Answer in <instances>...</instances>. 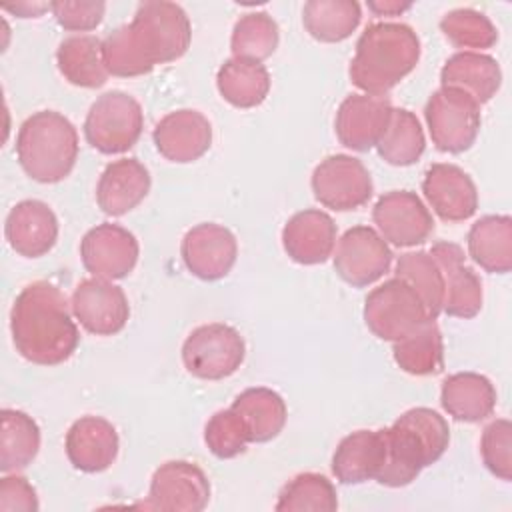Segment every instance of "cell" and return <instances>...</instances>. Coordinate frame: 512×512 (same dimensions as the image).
I'll list each match as a JSON object with an SVG mask.
<instances>
[{
	"instance_id": "34",
	"label": "cell",
	"mask_w": 512,
	"mask_h": 512,
	"mask_svg": "<svg viewBox=\"0 0 512 512\" xmlns=\"http://www.w3.org/2000/svg\"><path fill=\"white\" fill-rule=\"evenodd\" d=\"M362 12L356 0H310L304 4L306 32L320 42H342L360 24Z\"/></svg>"
},
{
	"instance_id": "37",
	"label": "cell",
	"mask_w": 512,
	"mask_h": 512,
	"mask_svg": "<svg viewBox=\"0 0 512 512\" xmlns=\"http://www.w3.org/2000/svg\"><path fill=\"white\" fill-rule=\"evenodd\" d=\"M280 42L276 20L266 12H248L238 18L230 38L234 58L262 62L274 54Z\"/></svg>"
},
{
	"instance_id": "20",
	"label": "cell",
	"mask_w": 512,
	"mask_h": 512,
	"mask_svg": "<svg viewBox=\"0 0 512 512\" xmlns=\"http://www.w3.org/2000/svg\"><path fill=\"white\" fill-rule=\"evenodd\" d=\"M422 192L444 222H462L474 216L478 192L472 178L456 164H432L422 180Z\"/></svg>"
},
{
	"instance_id": "21",
	"label": "cell",
	"mask_w": 512,
	"mask_h": 512,
	"mask_svg": "<svg viewBox=\"0 0 512 512\" xmlns=\"http://www.w3.org/2000/svg\"><path fill=\"white\" fill-rule=\"evenodd\" d=\"M4 234L10 248L24 258H40L58 238V218L42 200H22L6 216Z\"/></svg>"
},
{
	"instance_id": "23",
	"label": "cell",
	"mask_w": 512,
	"mask_h": 512,
	"mask_svg": "<svg viewBox=\"0 0 512 512\" xmlns=\"http://www.w3.org/2000/svg\"><path fill=\"white\" fill-rule=\"evenodd\" d=\"M282 246L298 264H322L334 252L336 224L330 214L316 208L296 212L282 228Z\"/></svg>"
},
{
	"instance_id": "6",
	"label": "cell",
	"mask_w": 512,
	"mask_h": 512,
	"mask_svg": "<svg viewBox=\"0 0 512 512\" xmlns=\"http://www.w3.org/2000/svg\"><path fill=\"white\" fill-rule=\"evenodd\" d=\"M144 128V112L136 98L112 90L102 94L88 110L84 136L102 154H122L130 150Z\"/></svg>"
},
{
	"instance_id": "22",
	"label": "cell",
	"mask_w": 512,
	"mask_h": 512,
	"mask_svg": "<svg viewBox=\"0 0 512 512\" xmlns=\"http://www.w3.org/2000/svg\"><path fill=\"white\" fill-rule=\"evenodd\" d=\"M66 456L80 472H102L118 456V432L106 418L82 416L66 432Z\"/></svg>"
},
{
	"instance_id": "39",
	"label": "cell",
	"mask_w": 512,
	"mask_h": 512,
	"mask_svg": "<svg viewBox=\"0 0 512 512\" xmlns=\"http://www.w3.org/2000/svg\"><path fill=\"white\" fill-rule=\"evenodd\" d=\"M442 34L456 48H492L498 40L496 26L490 18L472 8H456L442 16L440 20Z\"/></svg>"
},
{
	"instance_id": "42",
	"label": "cell",
	"mask_w": 512,
	"mask_h": 512,
	"mask_svg": "<svg viewBox=\"0 0 512 512\" xmlns=\"http://www.w3.org/2000/svg\"><path fill=\"white\" fill-rule=\"evenodd\" d=\"M50 10L56 18V22L64 28V30H72V32H88L94 30L106 12V4L104 2H70V0H56L50 2Z\"/></svg>"
},
{
	"instance_id": "13",
	"label": "cell",
	"mask_w": 512,
	"mask_h": 512,
	"mask_svg": "<svg viewBox=\"0 0 512 512\" xmlns=\"http://www.w3.org/2000/svg\"><path fill=\"white\" fill-rule=\"evenodd\" d=\"M372 220L380 230V236L400 248L424 244L434 232V220L430 210L410 190H392L382 194L374 208Z\"/></svg>"
},
{
	"instance_id": "10",
	"label": "cell",
	"mask_w": 512,
	"mask_h": 512,
	"mask_svg": "<svg viewBox=\"0 0 512 512\" xmlns=\"http://www.w3.org/2000/svg\"><path fill=\"white\" fill-rule=\"evenodd\" d=\"M314 198L332 210L348 212L364 206L372 192V176L362 160L348 154L326 156L312 172Z\"/></svg>"
},
{
	"instance_id": "44",
	"label": "cell",
	"mask_w": 512,
	"mask_h": 512,
	"mask_svg": "<svg viewBox=\"0 0 512 512\" xmlns=\"http://www.w3.org/2000/svg\"><path fill=\"white\" fill-rule=\"evenodd\" d=\"M412 4L410 2H396V0H386V2H368V8L378 14V16H396L404 10H408Z\"/></svg>"
},
{
	"instance_id": "4",
	"label": "cell",
	"mask_w": 512,
	"mask_h": 512,
	"mask_svg": "<svg viewBox=\"0 0 512 512\" xmlns=\"http://www.w3.org/2000/svg\"><path fill=\"white\" fill-rule=\"evenodd\" d=\"M420 60V38L402 22H374L364 28L350 62V80L364 94L386 96Z\"/></svg>"
},
{
	"instance_id": "41",
	"label": "cell",
	"mask_w": 512,
	"mask_h": 512,
	"mask_svg": "<svg viewBox=\"0 0 512 512\" xmlns=\"http://www.w3.org/2000/svg\"><path fill=\"white\" fill-rule=\"evenodd\" d=\"M484 466L500 480H512V424L506 418L490 422L480 438Z\"/></svg>"
},
{
	"instance_id": "19",
	"label": "cell",
	"mask_w": 512,
	"mask_h": 512,
	"mask_svg": "<svg viewBox=\"0 0 512 512\" xmlns=\"http://www.w3.org/2000/svg\"><path fill=\"white\" fill-rule=\"evenodd\" d=\"M152 140L166 160L188 164L208 152L212 144V126L202 112L180 108L160 118L154 126Z\"/></svg>"
},
{
	"instance_id": "31",
	"label": "cell",
	"mask_w": 512,
	"mask_h": 512,
	"mask_svg": "<svg viewBox=\"0 0 512 512\" xmlns=\"http://www.w3.org/2000/svg\"><path fill=\"white\" fill-rule=\"evenodd\" d=\"M220 96L236 108H254L262 104L270 90V74L262 62L230 58L216 74Z\"/></svg>"
},
{
	"instance_id": "11",
	"label": "cell",
	"mask_w": 512,
	"mask_h": 512,
	"mask_svg": "<svg viewBox=\"0 0 512 512\" xmlns=\"http://www.w3.org/2000/svg\"><path fill=\"white\" fill-rule=\"evenodd\" d=\"M210 502V480L200 466L188 460H168L150 480L144 508L166 512H200Z\"/></svg>"
},
{
	"instance_id": "8",
	"label": "cell",
	"mask_w": 512,
	"mask_h": 512,
	"mask_svg": "<svg viewBox=\"0 0 512 512\" xmlns=\"http://www.w3.org/2000/svg\"><path fill=\"white\" fill-rule=\"evenodd\" d=\"M426 320L432 318L418 294L396 276L376 286L364 300V322L380 340L396 342Z\"/></svg>"
},
{
	"instance_id": "29",
	"label": "cell",
	"mask_w": 512,
	"mask_h": 512,
	"mask_svg": "<svg viewBox=\"0 0 512 512\" xmlns=\"http://www.w3.org/2000/svg\"><path fill=\"white\" fill-rule=\"evenodd\" d=\"M56 64L60 74L80 88H100L108 80L102 40L90 34L64 38L56 50Z\"/></svg>"
},
{
	"instance_id": "27",
	"label": "cell",
	"mask_w": 512,
	"mask_h": 512,
	"mask_svg": "<svg viewBox=\"0 0 512 512\" xmlns=\"http://www.w3.org/2000/svg\"><path fill=\"white\" fill-rule=\"evenodd\" d=\"M440 404L458 422H480L496 408V388L482 374L456 372L444 378Z\"/></svg>"
},
{
	"instance_id": "28",
	"label": "cell",
	"mask_w": 512,
	"mask_h": 512,
	"mask_svg": "<svg viewBox=\"0 0 512 512\" xmlns=\"http://www.w3.org/2000/svg\"><path fill=\"white\" fill-rule=\"evenodd\" d=\"M470 258L490 274L512 270V218L490 214L476 220L468 232Z\"/></svg>"
},
{
	"instance_id": "43",
	"label": "cell",
	"mask_w": 512,
	"mask_h": 512,
	"mask_svg": "<svg viewBox=\"0 0 512 512\" xmlns=\"http://www.w3.org/2000/svg\"><path fill=\"white\" fill-rule=\"evenodd\" d=\"M38 496L32 484L18 474L4 476L0 480V510L2 512H36Z\"/></svg>"
},
{
	"instance_id": "30",
	"label": "cell",
	"mask_w": 512,
	"mask_h": 512,
	"mask_svg": "<svg viewBox=\"0 0 512 512\" xmlns=\"http://www.w3.org/2000/svg\"><path fill=\"white\" fill-rule=\"evenodd\" d=\"M236 410L250 434V442H270L276 438L288 418V408L284 398L264 386L258 388H246L236 396V400L230 406Z\"/></svg>"
},
{
	"instance_id": "36",
	"label": "cell",
	"mask_w": 512,
	"mask_h": 512,
	"mask_svg": "<svg viewBox=\"0 0 512 512\" xmlns=\"http://www.w3.org/2000/svg\"><path fill=\"white\" fill-rule=\"evenodd\" d=\"M396 278L404 280L422 300L428 316L436 320L442 312V300H444V282L442 272L426 250L406 252L396 262Z\"/></svg>"
},
{
	"instance_id": "25",
	"label": "cell",
	"mask_w": 512,
	"mask_h": 512,
	"mask_svg": "<svg viewBox=\"0 0 512 512\" xmlns=\"http://www.w3.org/2000/svg\"><path fill=\"white\" fill-rule=\"evenodd\" d=\"M440 82L444 88L462 90L478 106H482L500 90L502 70L496 58L464 50L452 54L444 62L440 70Z\"/></svg>"
},
{
	"instance_id": "12",
	"label": "cell",
	"mask_w": 512,
	"mask_h": 512,
	"mask_svg": "<svg viewBox=\"0 0 512 512\" xmlns=\"http://www.w3.org/2000/svg\"><path fill=\"white\" fill-rule=\"evenodd\" d=\"M392 256L388 242L374 228L354 226L336 244L334 270L344 282L364 288L390 270Z\"/></svg>"
},
{
	"instance_id": "2",
	"label": "cell",
	"mask_w": 512,
	"mask_h": 512,
	"mask_svg": "<svg viewBox=\"0 0 512 512\" xmlns=\"http://www.w3.org/2000/svg\"><path fill=\"white\" fill-rule=\"evenodd\" d=\"M70 308L60 288L46 280L22 288L10 312V332L16 352L38 366L66 362L80 342Z\"/></svg>"
},
{
	"instance_id": "26",
	"label": "cell",
	"mask_w": 512,
	"mask_h": 512,
	"mask_svg": "<svg viewBox=\"0 0 512 512\" xmlns=\"http://www.w3.org/2000/svg\"><path fill=\"white\" fill-rule=\"evenodd\" d=\"M384 464L382 430H356L344 436L332 456V474L342 484L376 480Z\"/></svg>"
},
{
	"instance_id": "35",
	"label": "cell",
	"mask_w": 512,
	"mask_h": 512,
	"mask_svg": "<svg viewBox=\"0 0 512 512\" xmlns=\"http://www.w3.org/2000/svg\"><path fill=\"white\" fill-rule=\"evenodd\" d=\"M426 148L424 130L414 112L394 108L390 122L376 144L378 156L392 166H410L420 160Z\"/></svg>"
},
{
	"instance_id": "3",
	"label": "cell",
	"mask_w": 512,
	"mask_h": 512,
	"mask_svg": "<svg viewBox=\"0 0 512 512\" xmlns=\"http://www.w3.org/2000/svg\"><path fill=\"white\" fill-rule=\"evenodd\" d=\"M384 464L376 482L390 488L408 486L418 474L434 464L448 448L450 428L436 410L418 406L406 410L392 426L382 430Z\"/></svg>"
},
{
	"instance_id": "17",
	"label": "cell",
	"mask_w": 512,
	"mask_h": 512,
	"mask_svg": "<svg viewBox=\"0 0 512 512\" xmlns=\"http://www.w3.org/2000/svg\"><path fill=\"white\" fill-rule=\"evenodd\" d=\"M392 110L394 108L388 96H346L338 106L334 120V130L340 144L356 152H368L382 138Z\"/></svg>"
},
{
	"instance_id": "16",
	"label": "cell",
	"mask_w": 512,
	"mask_h": 512,
	"mask_svg": "<svg viewBox=\"0 0 512 512\" xmlns=\"http://www.w3.org/2000/svg\"><path fill=\"white\" fill-rule=\"evenodd\" d=\"M180 252L186 268L196 278L212 282L232 270L238 256V242L226 226L202 222L184 234Z\"/></svg>"
},
{
	"instance_id": "32",
	"label": "cell",
	"mask_w": 512,
	"mask_h": 512,
	"mask_svg": "<svg viewBox=\"0 0 512 512\" xmlns=\"http://www.w3.org/2000/svg\"><path fill=\"white\" fill-rule=\"evenodd\" d=\"M394 362L412 376L438 374L444 368V342L436 320H426L394 342Z\"/></svg>"
},
{
	"instance_id": "40",
	"label": "cell",
	"mask_w": 512,
	"mask_h": 512,
	"mask_svg": "<svg viewBox=\"0 0 512 512\" xmlns=\"http://www.w3.org/2000/svg\"><path fill=\"white\" fill-rule=\"evenodd\" d=\"M204 442L216 458L228 460L246 450L250 442V434L242 416L236 410L226 408L212 414L210 420L206 422Z\"/></svg>"
},
{
	"instance_id": "33",
	"label": "cell",
	"mask_w": 512,
	"mask_h": 512,
	"mask_svg": "<svg viewBox=\"0 0 512 512\" xmlns=\"http://www.w3.org/2000/svg\"><path fill=\"white\" fill-rule=\"evenodd\" d=\"M0 470L18 472L32 464L40 450V428L32 416L22 410L4 408L0 412Z\"/></svg>"
},
{
	"instance_id": "7",
	"label": "cell",
	"mask_w": 512,
	"mask_h": 512,
	"mask_svg": "<svg viewBox=\"0 0 512 512\" xmlns=\"http://www.w3.org/2000/svg\"><path fill=\"white\" fill-rule=\"evenodd\" d=\"M244 356V338L236 328L222 322L194 328L182 344L184 368L202 380H222L232 376L242 366Z\"/></svg>"
},
{
	"instance_id": "14",
	"label": "cell",
	"mask_w": 512,
	"mask_h": 512,
	"mask_svg": "<svg viewBox=\"0 0 512 512\" xmlns=\"http://www.w3.org/2000/svg\"><path fill=\"white\" fill-rule=\"evenodd\" d=\"M138 254L136 236L110 222L90 228L80 242L82 264L94 278L120 280L128 276L138 262Z\"/></svg>"
},
{
	"instance_id": "9",
	"label": "cell",
	"mask_w": 512,
	"mask_h": 512,
	"mask_svg": "<svg viewBox=\"0 0 512 512\" xmlns=\"http://www.w3.org/2000/svg\"><path fill=\"white\" fill-rule=\"evenodd\" d=\"M432 144L450 154L468 150L480 130V106L462 90L440 88L424 108Z\"/></svg>"
},
{
	"instance_id": "24",
	"label": "cell",
	"mask_w": 512,
	"mask_h": 512,
	"mask_svg": "<svg viewBox=\"0 0 512 512\" xmlns=\"http://www.w3.org/2000/svg\"><path fill=\"white\" fill-rule=\"evenodd\" d=\"M150 172L138 158L110 162L98 178L96 202L108 216H122L134 210L150 192Z\"/></svg>"
},
{
	"instance_id": "18",
	"label": "cell",
	"mask_w": 512,
	"mask_h": 512,
	"mask_svg": "<svg viewBox=\"0 0 512 512\" xmlns=\"http://www.w3.org/2000/svg\"><path fill=\"white\" fill-rule=\"evenodd\" d=\"M428 252L442 272V312L456 318H474L482 310V282L476 272L466 266L464 250L454 242L442 240Z\"/></svg>"
},
{
	"instance_id": "45",
	"label": "cell",
	"mask_w": 512,
	"mask_h": 512,
	"mask_svg": "<svg viewBox=\"0 0 512 512\" xmlns=\"http://www.w3.org/2000/svg\"><path fill=\"white\" fill-rule=\"evenodd\" d=\"M10 12H16L20 18H30L40 14L42 10L50 8V4H16V6H4Z\"/></svg>"
},
{
	"instance_id": "38",
	"label": "cell",
	"mask_w": 512,
	"mask_h": 512,
	"mask_svg": "<svg viewBox=\"0 0 512 512\" xmlns=\"http://www.w3.org/2000/svg\"><path fill=\"white\" fill-rule=\"evenodd\" d=\"M338 508V496L334 484L316 472H302L294 476L278 494V512L320 510L332 512Z\"/></svg>"
},
{
	"instance_id": "1",
	"label": "cell",
	"mask_w": 512,
	"mask_h": 512,
	"mask_svg": "<svg viewBox=\"0 0 512 512\" xmlns=\"http://www.w3.org/2000/svg\"><path fill=\"white\" fill-rule=\"evenodd\" d=\"M190 38L192 26L182 6L146 0L138 4L130 24L118 26L102 40V60L112 76H142L156 64L184 56Z\"/></svg>"
},
{
	"instance_id": "15",
	"label": "cell",
	"mask_w": 512,
	"mask_h": 512,
	"mask_svg": "<svg viewBox=\"0 0 512 512\" xmlns=\"http://www.w3.org/2000/svg\"><path fill=\"white\" fill-rule=\"evenodd\" d=\"M70 306L84 330L96 336L118 334L130 316L124 290L104 278L80 280L72 292Z\"/></svg>"
},
{
	"instance_id": "5",
	"label": "cell",
	"mask_w": 512,
	"mask_h": 512,
	"mask_svg": "<svg viewBox=\"0 0 512 512\" xmlns=\"http://www.w3.org/2000/svg\"><path fill=\"white\" fill-rule=\"evenodd\" d=\"M16 156L32 180L56 184L72 172L78 160V132L60 112H34L18 130Z\"/></svg>"
}]
</instances>
